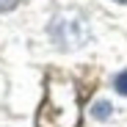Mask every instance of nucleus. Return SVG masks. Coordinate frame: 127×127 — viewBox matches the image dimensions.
<instances>
[{
  "instance_id": "f03ea898",
  "label": "nucleus",
  "mask_w": 127,
  "mask_h": 127,
  "mask_svg": "<svg viewBox=\"0 0 127 127\" xmlns=\"http://www.w3.org/2000/svg\"><path fill=\"white\" fill-rule=\"evenodd\" d=\"M116 91L119 94H127V69L116 75Z\"/></svg>"
},
{
  "instance_id": "20e7f679",
  "label": "nucleus",
  "mask_w": 127,
  "mask_h": 127,
  "mask_svg": "<svg viewBox=\"0 0 127 127\" xmlns=\"http://www.w3.org/2000/svg\"><path fill=\"white\" fill-rule=\"evenodd\" d=\"M116 3H127V0H116Z\"/></svg>"
},
{
  "instance_id": "7ed1b4c3",
  "label": "nucleus",
  "mask_w": 127,
  "mask_h": 127,
  "mask_svg": "<svg viewBox=\"0 0 127 127\" xmlns=\"http://www.w3.org/2000/svg\"><path fill=\"white\" fill-rule=\"evenodd\" d=\"M17 3H19V0H0V11H11Z\"/></svg>"
},
{
  "instance_id": "f257e3e1",
  "label": "nucleus",
  "mask_w": 127,
  "mask_h": 127,
  "mask_svg": "<svg viewBox=\"0 0 127 127\" xmlns=\"http://www.w3.org/2000/svg\"><path fill=\"white\" fill-rule=\"evenodd\" d=\"M94 116H97V119H108V116H111V102H105V99L97 102V105H94Z\"/></svg>"
}]
</instances>
